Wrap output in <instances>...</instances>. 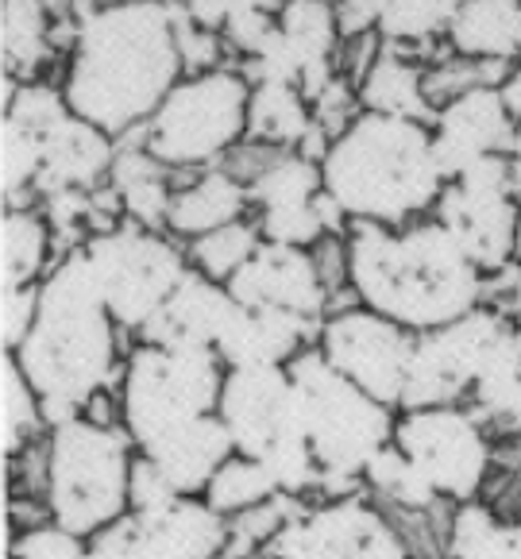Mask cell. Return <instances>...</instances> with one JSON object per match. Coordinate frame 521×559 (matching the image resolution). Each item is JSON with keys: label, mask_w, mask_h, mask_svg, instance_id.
<instances>
[{"label": "cell", "mask_w": 521, "mask_h": 559, "mask_svg": "<svg viewBox=\"0 0 521 559\" xmlns=\"http://www.w3.org/2000/svg\"><path fill=\"white\" fill-rule=\"evenodd\" d=\"M82 247L113 321L135 336L163 313L178 282L190 274L186 243H178L163 228L120 221L105 231H93Z\"/></svg>", "instance_id": "cell-10"}, {"label": "cell", "mask_w": 521, "mask_h": 559, "mask_svg": "<svg viewBox=\"0 0 521 559\" xmlns=\"http://www.w3.org/2000/svg\"><path fill=\"white\" fill-rule=\"evenodd\" d=\"M324 193L347 224H410L433 216L445 174L433 155V128L402 116L359 112L321 158Z\"/></svg>", "instance_id": "cell-4"}, {"label": "cell", "mask_w": 521, "mask_h": 559, "mask_svg": "<svg viewBox=\"0 0 521 559\" xmlns=\"http://www.w3.org/2000/svg\"><path fill=\"white\" fill-rule=\"evenodd\" d=\"M498 93H502L506 108H510V116L518 120V128H521V62L510 70V74H506V82L498 85Z\"/></svg>", "instance_id": "cell-46"}, {"label": "cell", "mask_w": 521, "mask_h": 559, "mask_svg": "<svg viewBox=\"0 0 521 559\" xmlns=\"http://www.w3.org/2000/svg\"><path fill=\"white\" fill-rule=\"evenodd\" d=\"M394 444L452 506L479 502L495 471V444L487 437V425L467 405L398 409Z\"/></svg>", "instance_id": "cell-12"}, {"label": "cell", "mask_w": 521, "mask_h": 559, "mask_svg": "<svg viewBox=\"0 0 521 559\" xmlns=\"http://www.w3.org/2000/svg\"><path fill=\"white\" fill-rule=\"evenodd\" d=\"M282 4H286V0H282ZM332 4H336V0H332Z\"/></svg>", "instance_id": "cell-49"}, {"label": "cell", "mask_w": 521, "mask_h": 559, "mask_svg": "<svg viewBox=\"0 0 521 559\" xmlns=\"http://www.w3.org/2000/svg\"><path fill=\"white\" fill-rule=\"evenodd\" d=\"M244 216H251L248 181L232 174L228 166H209V170H193L190 178H178L166 231L190 243V239L224 228L232 221H244Z\"/></svg>", "instance_id": "cell-23"}, {"label": "cell", "mask_w": 521, "mask_h": 559, "mask_svg": "<svg viewBox=\"0 0 521 559\" xmlns=\"http://www.w3.org/2000/svg\"><path fill=\"white\" fill-rule=\"evenodd\" d=\"M472 413L502 437H521V374L483 379L472 386Z\"/></svg>", "instance_id": "cell-38"}, {"label": "cell", "mask_w": 521, "mask_h": 559, "mask_svg": "<svg viewBox=\"0 0 521 559\" xmlns=\"http://www.w3.org/2000/svg\"><path fill=\"white\" fill-rule=\"evenodd\" d=\"M236 309H240V301L232 297L224 282L205 278L190 266V274L178 282L170 301L163 305V313L140 332V340L174 347H216Z\"/></svg>", "instance_id": "cell-22"}, {"label": "cell", "mask_w": 521, "mask_h": 559, "mask_svg": "<svg viewBox=\"0 0 521 559\" xmlns=\"http://www.w3.org/2000/svg\"><path fill=\"white\" fill-rule=\"evenodd\" d=\"M513 67H506V62H479V58H463L448 50L445 58H433L429 67H425V90H429L433 108H440L452 97H463V93L472 90H498Z\"/></svg>", "instance_id": "cell-37"}, {"label": "cell", "mask_w": 521, "mask_h": 559, "mask_svg": "<svg viewBox=\"0 0 521 559\" xmlns=\"http://www.w3.org/2000/svg\"><path fill=\"white\" fill-rule=\"evenodd\" d=\"M0 47H4L9 78L16 82L39 78L43 62L55 55L50 0H4L0 4Z\"/></svg>", "instance_id": "cell-29"}, {"label": "cell", "mask_w": 521, "mask_h": 559, "mask_svg": "<svg viewBox=\"0 0 521 559\" xmlns=\"http://www.w3.org/2000/svg\"><path fill=\"white\" fill-rule=\"evenodd\" d=\"M178 9H182L186 20H193L198 27H205V32H224V24H228V0H174Z\"/></svg>", "instance_id": "cell-45"}, {"label": "cell", "mask_w": 521, "mask_h": 559, "mask_svg": "<svg viewBox=\"0 0 521 559\" xmlns=\"http://www.w3.org/2000/svg\"><path fill=\"white\" fill-rule=\"evenodd\" d=\"M85 536L70 533L58 521H35L27 528H16L12 536V559H82Z\"/></svg>", "instance_id": "cell-39"}, {"label": "cell", "mask_w": 521, "mask_h": 559, "mask_svg": "<svg viewBox=\"0 0 521 559\" xmlns=\"http://www.w3.org/2000/svg\"><path fill=\"white\" fill-rule=\"evenodd\" d=\"M521 374V324L502 305H479L460 321L417 336L398 409L460 405L475 382Z\"/></svg>", "instance_id": "cell-9"}, {"label": "cell", "mask_w": 521, "mask_h": 559, "mask_svg": "<svg viewBox=\"0 0 521 559\" xmlns=\"http://www.w3.org/2000/svg\"><path fill=\"white\" fill-rule=\"evenodd\" d=\"M313 132V100L298 85L256 82L248 100V140L279 151H301Z\"/></svg>", "instance_id": "cell-28"}, {"label": "cell", "mask_w": 521, "mask_h": 559, "mask_svg": "<svg viewBox=\"0 0 521 559\" xmlns=\"http://www.w3.org/2000/svg\"><path fill=\"white\" fill-rule=\"evenodd\" d=\"M221 559H244V556H236V551H224V556Z\"/></svg>", "instance_id": "cell-48"}, {"label": "cell", "mask_w": 521, "mask_h": 559, "mask_svg": "<svg viewBox=\"0 0 521 559\" xmlns=\"http://www.w3.org/2000/svg\"><path fill=\"white\" fill-rule=\"evenodd\" d=\"M228 289L236 301L251 309H286L313 321H324L332 305V289L324 286L313 251L267 243V239L256 259L228 282Z\"/></svg>", "instance_id": "cell-17"}, {"label": "cell", "mask_w": 521, "mask_h": 559, "mask_svg": "<svg viewBox=\"0 0 521 559\" xmlns=\"http://www.w3.org/2000/svg\"><path fill=\"white\" fill-rule=\"evenodd\" d=\"M216 417L228 428L236 452L251 460H263L294 440H309L289 367H228Z\"/></svg>", "instance_id": "cell-15"}, {"label": "cell", "mask_w": 521, "mask_h": 559, "mask_svg": "<svg viewBox=\"0 0 521 559\" xmlns=\"http://www.w3.org/2000/svg\"><path fill=\"white\" fill-rule=\"evenodd\" d=\"M417 336L402 324L387 321V317L371 313L364 305H347L336 309L321 321V336H317V352L347 379L364 386L387 405H402L405 374H410V359H414Z\"/></svg>", "instance_id": "cell-14"}, {"label": "cell", "mask_w": 521, "mask_h": 559, "mask_svg": "<svg viewBox=\"0 0 521 559\" xmlns=\"http://www.w3.org/2000/svg\"><path fill=\"white\" fill-rule=\"evenodd\" d=\"M0 428H4V455L20 460L32 452L35 440L47 437V417H43V397L32 386L20 362L4 355V409H0Z\"/></svg>", "instance_id": "cell-34"}, {"label": "cell", "mask_w": 521, "mask_h": 559, "mask_svg": "<svg viewBox=\"0 0 521 559\" xmlns=\"http://www.w3.org/2000/svg\"><path fill=\"white\" fill-rule=\"evenodd\" d=\"M425 67L429 62H417V55L382 47V55L371 62V70L356 82L359 108L379 116L433 123L437 108H433L429 90H425Z\"/></svg>", "instance_id": "cell-26"}, {"label": "cell", "mask_w": 521, "mask_h": 559, "mask_svg": "<svg viewBox=\"0 0 521 559\" xmlns=\"http://www.w3.org/2000/svg\"><path fill=\"white\" fill-rule=\"evenodd\" d=\"M39 174H43V143L35 132L4 120L0 128V186H4V209H35L39 205Z\"/></svg>", "instance_id": "cell-35"}, {"label": "cell", "mask_w": 521, "mask_h": 559, "mask_svg": "<svg viewBox=\"0 0 521 559\" xmlns=\"http://www.w3.org/2000/svg\"><path fill=\"white\" fill-rule=\"evenodd\" d=\"M301 394L306 437L321 463V498L364 493V471L387 444H394L398 409L340 374L317 347L289 362Z\"/></svg>", "instance_id": "cell-5"}, {"label": "cell", "mask_w": 521, "mask_h": 559, "mask_svg": "<svg viewBox=\"0 0 521 559\" xmlns=\"http://www.w3.org/2000/svg\"><path fill=\"white\" fill-rule=\"evenodd\" d=\"M344 239L352 301L414 336L445 329L490 301L487 274L467 259L437 216L394 228L352 224Z\"/></svg>", "instance_id": "cell-2"}, {"label": "cell", "mask_w": 521, "mask_h": 559, "mask_svg": "<svg viewBox=\"0 0 521 559\" xmlns=\"http://www.w3.org/2000/svg\"><path fill=\"white\" fill-rule=\"evenodd\" d=\"M140 455H147L182 498H205L213 475L236 455V444H232L224 420L209 413V417L166 428L163 437L140 448Z\"/></svg>", "instance_id": "cell-21"}, {"label": "cell", "mask_w": 521, "mask_h": 559, "mask_svg": "<svg viewBox=\"0 0 521 559\" xmlns=\"http://www.w3.org/2000/svg\"><path fill=\"white\" fill-rule=\"evenodd\" d=\"M248 100L251 78L236 67L186 74L135 140L174 174L224 166L232 151L248 143Z\"/></svg>", "instance_id": "cell-7"}, {"label": "cell", "mask_w": 521, "mask_h": 559, "mask_svg": "<svg viewBox=\"0 0 521 559\" xmlns=\"http://www.w3.org/2000/svg\"><path fill=\"white\" fill-rule=\"evenodd\" d=\"M178 178H182V174H174L170 166L158 163L135 135H128V140H120V151H116L108 186H113V193L120 198L125 221L166 231L174 193H178Z\"/></svg>", "instance_id": "cell-24"}, {"label": "cell", "mask_w": 521, "mask_h": 559, "mask_svg": "<svg viewBox=\"0 0 521 559\" xmlns=\"http://www.w3.org/2000/svg\"><path fill=\"white\" fill-rule=\"evenodd\" d=\"M274 493H279V486H274L271 471L259 460H251V455L236 452L213 475V483H209V490H205V502L232 521V518H240V513L256 510V506L271 502Z\"/></svg>", "instance_id": "cell-36"}, {"label": "cell", "mask_w": 521, "mask_h": 559, "mask_svg": "<svg viewBox=\"0 0 521 559\" xmlns=\"http://www.w3.org/2000/svg\"><path fill=\"white\" fill-rule=\"evenodd\" d=\"M182 493L174 490V483L147 460V455L135 452L132 463V486H128V502H132V513H151L163 510V506L178 502Z\"/></svg>", "instance_id": "cell-42"}, {"label": "cell", "mask_w": 521, "mask_h": 559, "mask_svg": "<svg viewBox=\"0 0 521 559\" xmlns=\"http://www.w3.org/2000/svg\"><path fill=\"white\" fill-rule=\"evenodd\" d=\"M259 559H422L375 498H324L289 521Z\"/></svg>", "instance_id": "cell-13"}, {"label": "cell", "mask_w": 521, "mask_h": 559, "mask_svg": "<svg viewBox=\"0 0 521 559\" xmlns=\"http://www.w3.org/2000/svg\"><path fill=\"white\" fill-rule=\"evenodd\" d=\"M364 490L379 506H394V513H429L445 502L433 483L410 463V455L398 444H387L364 471Z\"/></svg>", "instance_id": "cell-31"}, {"label": "cell", "mask_w": 521, "mask_h": 559, "mask_svg": "<svg viewBox=\"0 0 521 559\" xmlns=\"http://www.w3.org/2000/svg\"><path fill=\"white\" fill-rule=\"evenodd\" d=\"M379 9V39L394 50H425L433 43H445L452 24V0H375Z\"/></svg>", "instance_id": "cell-32"}, {"label": "cell", "mask_w": 521, "mask_h": 559, "mask_svg": "<svg viewBox=\"0 0 521 559\" xmlns=\"http://www.w3.org/2000/svg\"><path fill=\"white\" fill-rule=\"evenodd\" d=\"M518 62H521V58H518Z\"/></svg>", "instance_id": "cell-51"}, {"label": "cell", "mask_w": 521, "mask_h": 559, "mask_svg": "<svg viewBox=\"0 0 521 559\" xmlns=\"http://www.w3.org/2000/svg\"><path fill=\"white\" fill-rule=\"evenodd\" d=\"M433 216L487 278L506 274L521 255V193L506 155L479 158L467 174L448 181Z\"/></svg>", "instance_id": "cell-11"}, {"label": "cell", "mask_w": 521, "mask_h": 559, "mask_svg": "<svg viewBox=\"0 0 521 559\" xmlns=\"http://www.w3.org/2000/svg\"><path fill=\"white\" fill-rule=\"evenodd\" d=\"M82 559H140V548H135V525L132 513L116 525L100 528L85 540V556Z\"/></svg>", "instance_id": "cell-43"}, {"label": "cell", "mask_w": 521, "mask_h": 559, "mask_svg": "<svg viewBox=\"0 0 521 559\" xmlns=\"http://www.w3.org/2000/svg\"><path fill=\"white\" fill-rule=\"evenodd\" d=\"M429 128L433 155H437L445 181H455L487 155H510L521 132L498 90H472L463 97H452L437 108Z\"/></svg>", "instance_id": "cell-16"}, {"label": "cell", "mask_w": 521, "mask_h": 559, "mask_svg": "<svg viewBox=\"0 0 521 559\" xmlns=\"http://www.w3.org/2000/svg\"><path fill=\"white\" fill-rule=\"evenodd\" d=\"M120 324L113 321L85 247L58 255L39 282V313L12 352L43 397L47 428L82 417L85 405L113 386L120 367Z\"/></svg>", "instance_id": "cell-3"}, {"label": "cell", "mask_w": 521, "mask_h": 559, "mask_svg": "<svg viewBox=\"0 0 521 559\" xmlns=\"http://www.w3.org/2000/svg\"><path fill=\"white\" fill-rule=\"evenodd\" d=\"M43 143V174H39V198L50 190H105L113 174L120 140L108 135L85 116L70 112L39 135Z\"/></svg>", "instance_id": "cell-20"}, {"label": "cell", "mask_w": 521, "mask_h": 559, "mask_svg": "<svg viewBox=\"0 0 521 559\" xmlns=\"http://www.w3.org/2000/svg\"><path fill=\"white\" fill-rule=\"evenodd\" d=\"M182 78L174 0H105L74 24L58 85L78 116L128 140Z\"/></svg>", "instance_id": "cell-1"}, {"label": "cell", "mask_w": 521, "mask_h": 559, "mask_svg": "<svg viewBox=\"0 0 521 559\" xmlns=\"http://www.w3.org/2000/svg\"><path fill=\"white\" fill-rule=\"evenodd\" d=\"M135 444L125 428L82 417L67 420L43 440V506L50 521L85 536L116 525L132 513Z\"/></svg>", "instance_id": "cell-6"}, {"label": "cell", "mask_w": 521, "mask_h": 559, "mask_svg": "<svg viewBox=\"0 0 521 559\" xmlns=\"http://www.w3.org/2000/svg\"><path fill=\"white\" fill-rule=\"evenodd\" d=\"M55 228L43 209H4L0 221V289L39 286L58 263Z\"/></svg>", "instance_id": "cell-27"}, {"label": "cell", "mask_w": 521, "mask_h": 559, "mask_svg": "<svg viewBox=\"0 0 521 559\" xmlns=\"http://www.w3.org/2000/svg\"><path fill=\"white\" fill-rule=\"evenodd\" d=\"M224 374L228 367L216 347L140 340L120 370V428L132 437L135 452L163 437L166 428L216 413Z\"/></svg>", "instance_id": "cell-8"}, {"label": "cell", "mask_w": 521, "mask_h": 559, "mask_svg": "<svg viewBox=\"0 0 521 559\" xmlns=\"http://www.w3.org/2000/svg\"><path fill=\"white\" fill-rule=\"evenodd\" d=\"M502 309H506V313L513 317V321L521 324V274H518V278L510 282V289H506V301H502Z\"/></svg>", "instance_id": "cell-47"}, {"label": "cell", "mask_w": 521, "mask_h": 559, "mask_svg": "<svg viewBox=\"0 0 521 559\" xmlns=\"http://www.w3.org/2000/svg\"><path fill=\"white\" fill-rule=\"evenodd\" d=\"M445 47L463 58L513 67L521 58V0H460Z\"/></svg>", "instance_id": "cell-25"}, {"label": "cell", "mask_w": 521, "mask_h": 559, "mask_svg": "<svg viewBox=\"0 0 521 559\" xmlns=\"http://www.w3.org/2000/svg\"><path fill=\"white\" fill-rule=\"evenodd\" d=\"M251 193V213L263 209H286V205H309L324 193V170L321 158H309L301 151H279L263 158L248 181Z\"/></svg>", "instance_id": "cell-30"}, {"label": "cell", "mask_w": 521, "mask_h": 559, "mask_svg": "<svg viewBox=\"0 0 521 559\" xmlns=\"http://www.w3.org/2000/svg\"><path fill=\"white\" fill-rule=\"evenodd\" d=\"M336 20H340V35L347 39H364V35H379V9L375 0H336Z\"/></svg>", "instance_id": "cell-44"}, {"label": "cell", "mask_w": 521, "mask_h": 559, "mask_svg": "<svg viewBox=\"0 0 521 559\" xmlns=\"http://www.w3.org/2000/svg\"><path fill=\"white\" fill-rule=\"evenodd\" d=\"M317 336H321V321L313 317L240 305L216 340V355L224 359V367H289L309 347H317Z\"/></svg>", "instance_id": "cell-18"}, {"label": "cell", "mask_w": 521, "mask_h": 559, "mask_svg": "<svg viewBox=\"0 0 521 559\" xmlns=\"http://www.w3.org/2000/svg\"><path fill=\"white\" fill-rule=\"evenodd\" d=\"M39 313V286H16V289H0V340H4V352H16L27 340Z\"/></svg>", "instance_id": "cell-41"}, {"label": "cell", "mask_w": 521, "mask_h": 559, "mask_svg": "<svg viewBox=\"0 0 521 559\" xmlns=\"http://www.w3.org/2000/svg\"><path fill=\"white\" fill-rule=\"evenodd\" d=\"M259 247H263V231H259L256 216H244V221H232L224 228H213L205 236L190 239L186 243V259H190V266L198 274L228 286L256 259Z\"/></svg>", "instance_id": "cell-33"}, {"label": "cell", "mask_w": 521, "mask_h": 559, "mask_svg": "<svg viewBox=\"0 0 521 559\" xmlns=\"http://www.w3.org/2000/svg\"><path fill=\"white\" fill-rule=\"evenodd\" d=\"M452 4H460V0H452Z\"/></svg>", "instance_id": "cell-50"}, {"label": "cell", "mask_w": 521, "mask_h": 559, "mask_svg": "<svg viewBox=\"0 0 521 559\" xmlns=\"http://www.w3.org/2000/svg\"><path fill=\"white\" fill-rule=\"evenodd\" d=\"M140 559H221L232 540V521L205 498H178L151 513H132Z\"/></svg>", "instance_id": "cell-19"}, {"label": "cell", "mask_w": 521, "mask_h": 559, "mask_svg": "<svg viewBox=\"0 0 521 559\" xmlns=\"http://www.w3.org/2000/svg\"><path fill=\"white\" fill-rule=\"evenodd\" d=\"M174 27H178V55H182L186 74H201V70L228 67V62H224L228 47H224L221 35L205 32V27H198L193 20H186L178 4H174Z\"/></svg>", "instance_id": "cell-40"}]
</instances>
